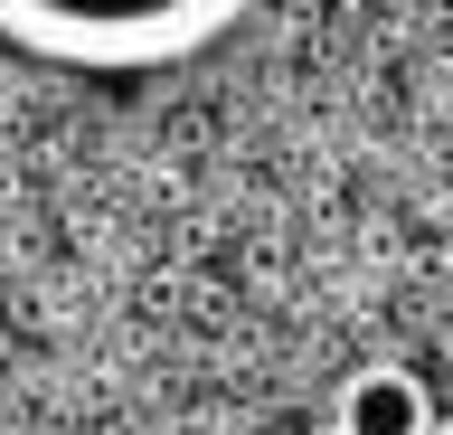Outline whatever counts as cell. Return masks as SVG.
<instances>
[{"label": "cell", "instance_id": "cell-1", "mask_svg": "<svg viewBox=\"0 0 453 435\" xmlns=\"http://www.w3.org/2000/svg\"><path fill=\"white\" fill-rule=\"evenodd\" d=\"M255 0H0V48L76 76H142L218 48Z\"/></svg>", "mask_w": 453, "mask_h": 435}, {"label": "cell", "instance_id": "cell-2", "mask_svg": "<svg viewBox=\"0 0 453 435\" xmlns=\"http://www.w3.org/2000/svg\"><path fill=\"white\" fill-rule=\"evenodd\" d=\"M331 426H340V435H434V398H425V378H416V369L368 360V369L340 378Z\"/></svg>", "mask_w": 453, "mask_h": 435}, {"label": "cell", "instance_id": "cell-3", "mask_svg": "<svg viewBox=\"0 0 453 435\" xmlns=\"http://www.w3.org/2000/svg\"><path fill=\"white\" fill-rule=\"evenodd\" d=\"M434 435H453V416H434Z\"/></svg>", "mask_w": 453, "mask_h": 435}]
</instances>
